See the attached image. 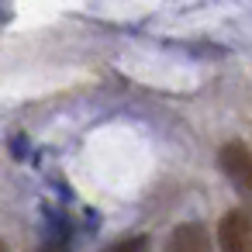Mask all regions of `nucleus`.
<instances>
[{"instance_id": "obj_1", "label": "nucleus", "mask_w": 252, "mask_h": 252, "mask_svg": "<svg viewBox=\"0 0 252 252\" xmlns=\"http://www.w3.org/2000/svg\"><path fill=\"white\" fill-rule=\"evenodd\" d=\"M218 166L235 190L252 193V152L245 149V142H224L218 152Z\"/></svg>"}, {"instance_id": "obj_2", "label": "nucleus", "mask_w": 252, "mask_h": 252, "mask_svg": "<svg viewBox=\"0 0 252 252\" xmlns=\"http://www.w3.org/2000/svg\"><path fill=\"white\" fill-rule=\"evenodd\" d=\"M218 252H252V221L245 211H228L218 224Z\"/></svg>"}, {"instance_id": "obj_3", "label": "nucleus", "mask_w": 252, "mask_h": 252, "mask_svg": "<svg viewBox=\"0 0 252 252\" xmlns=\"http://www.w3.org/2000/svg\"><path fill=\"white\" fill-rule=\"evenodd\" d=\"M166 252H211V235L200 221H183L169 231Z\"/></svg>"}, {"instance_id": "obj_4", "label": "nucleus", "mask_w": 252, "mask_h": 252, "mask_svg": "<svg viewBox=\"0 0 252 252\" xmlns=\"http://www.w3.org/2000/svg\"><path fill=\"white\" fill-rule=\"evenodd\" d=\"M104 252H149V235H128V238H118V242L107 245Z\"/></svg>"}, {"instance_id": "obj_5", "label": "nucleus", "mask_w": 252, "mask_h": 252, "mask_svg": "<svg viewBox=\"0 0 252 252\" xmlns=\"http://www.w3.org/2000/svg\"><path fill=\"white\" fill-rule=\"evenodd\" d=\"M38 252H69V249H66V242H49V245H42Z\"/></svg>"}, {"instance_id": "obj_6", "label": "nucleus", "mask_w": 252, "mask_h": 252, "mask_svg": "<svg viewBox=\"0 0 252 252\" xmlns=\"http://www.w3.org/2000/svg\"><path fill=\"white\" fill-rule=\"evenodd\" d=\"M11 14H14L11 7H4V11H0V25H4V21H11Z\"/></svg>"}, {"instance_id": "obj_7", "label": "nucleus", "mask_w": 252, "mask_h": 252, "mask_svg": "<svg viewBox=\"0 0 252 252\" xmlns=\"http://www.w3.org/2000/svg\"><path fill=\"white\" fill-rule=\"evenodd\" d=\"M0 252H11V249H7V242H4V238H0Z\"/></svg>"}]
</instances>
